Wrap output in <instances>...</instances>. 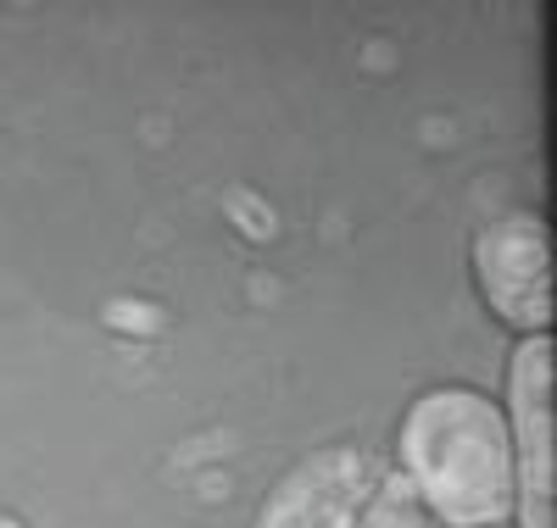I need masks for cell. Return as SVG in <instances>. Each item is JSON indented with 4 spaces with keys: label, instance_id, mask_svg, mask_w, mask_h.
Listing matches in <instances>:
<instances>
[{
    "label": "cell",
    "instance_id": "obj_2",
    "mask_svg": "<svg viewBox=\"0 0 557 528\" xmlns=\"http://www.w3.org/2000/svg\"><path fill=\"white\" fill-rule=\"evenodd\" d=\"M507 445H513V517L519 528L552 523V340L524 334L507 362Z\"/></svg>",
    "mask_w": 557,
    "mask_h": 528
},
{
    "label": "cell",
    "instance_id": "obj_7",
    "mask_svg": "<svg viewBox=\"0 0 557 528\" xmlns=\"http://www.w3.org/2000/svg\"><path fill=\"white\" fill-rule=\"evenodd\" d=\"M485 528H507V523H485Z\"/></svg>",
    "mask_w": 557,
    "mask_h": 528
},
{
    "label": "cell",
    "instance_id": "obj_1",
    "mask_svg": "<svg viewBox=\"0 0 557 528\" xmlns=\"http://www.w3.org/2000/svg\"><path fill=\"white\" fill-rule=\"evenodd\" d=\"M401 478L441 528H485L513 517V445L507 417L469 384H441L401 417Z\"/></svg>",
    "mask_w": 557,
    "mask_h": 528
},
{
    "label": "cell",
    "instance_id": "obj_5",
    "mask_svg": "<svg viewBox=\"0 0 557 528\" xmlns=\"http://www.w3.org/2000/svg\"><path fill=\"white\" fill-rule=\"evenodd\" d=\"M351 528H441L435 517H430V506L412 495V485L401 473H385L380 485H374V495L362 501V512H357V523Z\"/></svg>",
    "mask_w": 557,
    "mask_h": 528
},
{
    "label": "cell",
    "instance_id": "obj_3",
    "mask_svg": "<svg viewBox=\"0 0 557 528\" xmlns=\"http://www.w3.org/2000/svg\"><path fill=\"white\" fill-rule=\"evenodd\" d=\"M474 278L502 323H513L519 334H546V323H552V234L541 217L513 212V217H496L491 228H480Z\"/></svg>",
    "mask_w": 557,
    "mask_h": 528
},
{
    "label": "cell",
    "instance_id": "obj_4",
    "mask_svg": "<svg viewBox=\"0 0 557 528\" xmlns=\"http://www.w3.org/2000/svg\"><path fill=\"white\" fill-rule=\"evenodd\" d=\"M385 473L391 467L374 451H357V445L312 451L268 490L251 528H351Z\"/></svg>",
    "mask_w": 557,
    "mask_h": 528
},
{
    "label": "cell",
    "instance_id": "obj_6",
    "mask_svg": "<svg viewBox=\"0 0 557 528\" xmlns=\"http://www.w3.org/2000/svg\"><path fill=\"white\" fill-rule=\"evenodd\" d=\"M0 528H23V523H17V517H0Z\"/></svg>",
    "mask_w": 557,
    "mask_h": 528
}]
</instances>
